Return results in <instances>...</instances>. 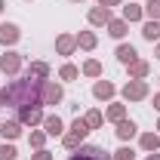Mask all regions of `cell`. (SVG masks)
<instances>
[{
  "label": "cell",
  "instance_id": "obj_1",
  "mask_svg": "<svg viewBox=\"0 0 160 160\" xmlns=\"http://www.w3.org/2000/svg\"><path fill=\"white\" fill-rule=\"evenodd\" d=\"M71 160H108L105 154H102L99 148H83V151H77Z\"/></svg>",
  "mask_w": 160,
  "mask_h": 160
},
{
  "label": "cell",
  "instance_id": "obj_2",
  "mask_svg": "<svg viewBox=\"0 0 160 160\" xmlns=\"http://www.w3.org/2000/svg\"><path fill=\"white\" fill-rule=\"evenodd\" d=\"M16 37V28H3V31H0V40H12Z\"/></svg>",
  "mask_w": 160,
  "mask_h": 160
},
{
  "label": "cell",
  "instance_id": "obj_3",
  "mask_svg": "<svg viewBox=\"0 0 160 160\" xmlns=\"http://www.w3.org/2000/svg\"><path fill=\"white\" fill-rule=\"evenodd\" d=\"M120 136H132V123H123L120 126Z\"/></svg>",
  "mask_w": 160,
  "mask_h": 160
},
{
  "label": "cell",
  "instance_id": "obj_4",
  "mask_svg": "<svg viewBox=\"0 0 160 160\" xmlns=\"http://www.w3.org/2000/svg\"><path fill=\"white\" fill-rule=\"evenodd\" d=\"M132 56H136V52H132V49H126V46H123V49H120V59H126V62H129V59H132Z\"/></svg>",
  "mask_w": 160,
  "mask_h": 160
},
{
  "label": "cell",
  "instance_id": "obj_5",
  "mask_svg": "<svg viewBox=\"0 0 160 160\" xmlns=\"http://www.w3.org/2000/svg\"><path fill=\"white\" fill-rule=\"evenodd\" d=\"M145 34H148V37H157V34H160V28H157V25H148V31H145Z\"/></svg>",
  "mask_w": 160,
  "mask_h": 160
},
{
  "label": "cell",
  "instance_id": "obj_6",
  "mask_svg": "<svg viewBox=\"0 0 160 160\" xmlns=\"http://www.w3.org/2000/svg\"><path fill=\"white\" fill-rule=\"evenodd\" d=\"M12 154H16L12 148H3V151H0V157H3V160H12Z\"/></svg>",
  "mask_w": 160,
  "mask_h": 160
}]
</instances>
